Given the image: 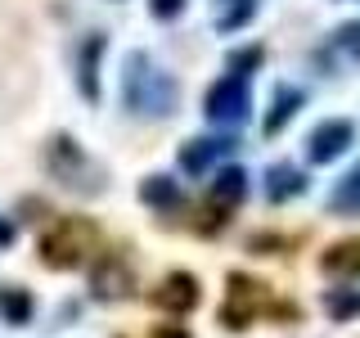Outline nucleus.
Listing matches in <instances>:
<instances>
[{
  "label": "nucleus",
  "mask_w": 360,
  "mask_h": 338,
  "mask_svg": "<svg viewBox=\"0 0 360 338\" xmlns=\"http://www.w3.org/2000/svg\"><path fill=\"white\" fill-rule=\"evenodd\" d=\"M99 244V225L86 217H59L50 230L41 234V262L54 270H72L82 266Z\"/></svg>",
  "instance_id": "obj_4"
},
{
  "label": "nucleus",
  "mask_w": 360,
  "mask_h": 338,
  "mask_svg": "<svg viewBox=\"0 0 360 338\" xmlns=\"http://www.w3.org/2000/svg\"><path fill=\"white\" fill-rule=\"evenodd\" d=\"M257 18V0H212V23L217 32H239Z\"/></svg>",
  "instance_id": "obj_14"
},
{
  "label": "nucleus",
  "mask_w": 360,
  "mask_h": 338,
  "mask_svg": "<svg viewBox=\"0 0 360 338\" xmlns=\"http://www.w3.org/2000/svg\"><path fill=\"white\" fill-rule=\"evenodd\" d=\"M352 144H356V127L347 118H329L311 131L307 154H311V163H333V158H342Z\"/></svg>",
  "instance_id": "obj_7"
},
{
  "label": "nucleus",
  "mask_w": 360,
  "mask_h": 338,
  "mask_svg": "<svg viewBox=\"0 0 360 338\" xmlns=\"http://www.w3.org/2000/svg\"><path fill=\"white\" fill-rule=\"evenodd\" d=\"M248 194V172H239V167H221L217 180H212V203H225V208H234Z\"/></svg>",
  "instance_id": "obj_16"
},
{
  "label": "nucleus",
  "mask_w": 360,
  "mask_h": 338,
  "mask_svg": "<svg viewBox=\"0 0 360 338\" xmlns=\"http://www.w3.org/2000/svg\"><path fill=\"white\" fill-rule=\"evenodd\" d=\"M234 149V140H212V135H198V140H185L180 144V172H189V176H202L217 158H225Z\"/></svg>",
  "instance_id": "obj_9"
},
{
  "label": "nucleus",
  "mask_w": 360,
  "mask_h": 338,
  "mask_svg": "<svg viewBox=\"0 0 360 338\" xmlns=\"http://www.w3.org/2000/svg\"><path fill=\"white\" fill-rule=\"evenodd\" d=\"M45 172L59 180L63 189L86 194V199H95V194L108 189L104 167H99L95 158L82 149V140H72V135H50V140H45Z\"/></svg>",
  "instance_id": "obj_3"
},
{
  "label": "nucleus",
  "mask_w": 360,
  "mask_h": 338,
  "mask_svg": "<svg viewBox=\"0 0 360 338\" xmlns=\"http://www.w3.org/2000/svg\"><path fill=\"white\" fill-rule=\"evenodd\" d=\"M104 45H108L104 32H90L82 41V50H77V86H82V95L90 104L99 99V54H104Z\"/></svg>",
  "instance_id": "obj_10"
},
{
  "label": "nucleus",
  "mask_w": 360,
  "mask_h": 338,
  "mask_svg": "<svg viewBox=\"0 0 360 338\" xmlns=\"http://www.w3.org/2000/svg\"><path fill=\"white\" fill-rule=\"evenodd\" d=\"M202 113H207L217 127H239L252 113V90H248V77H221V82L207 86V99H202Z\"/></svg>",
  "instance_id": "obj_5"
},
{
  "label": "nucleus",
  "mask_w": 360,
  "mask_h": 338,
  "mask_svg": "<svg viewBox=\"0 0 360 338\" xmlns=\"http://www.w3.org/2000/svg\"><path fill=\"white\" fill-rule=\"evenodd\" d=\"M225 284H230L225 307H221V325H225V330L239 334V330H248V325L257 320V315H270V320H284V325L297 320V307H292V302H275L262 280L243 275V270H230Z\"/></svg>",
  "instance_id": "obj_2"
},
{
  "label": "nucleus",
  "mask_w": 360,
  "mask_h": 338,
  "mask_svg": "<svg viewBox=\"0 0 360 338\" xmlns=\"http://www.w3.org/2000/svg\"><path fill=\"white\" fill-rule=\"evenodd\" d=\"M0 315H5L9 325H27L32 320V298L22 289H14V284L0 289Z\"/></svg>",
  "instance_id": "obj_19"
},
{
  "label": "nucleus",
  "mask_w": 360,
  "mask_h": 338,
  "mask_svg": "<svg viewBox=\"0 0 360 338\" xmlns=\"http://www.w3.org/2000/svg\"><path fill=\"white\" fill-rule=\"evenodd\" d=\"M149 302H153V307H162V311L185 315V311L198 307V280L189 275V270H172V275H162V284L149 293Z\"/></svg>",
  "instance_id": "obj_8"
},
{
  "label": "nucleus",
  "mask_w": 360,
  "mask_h": 338,
  "mask_svg": "<svg viewBox=\"0 0 360 338\" xmlns=\"http://www.w3.org/2000/svg\"><path fill=\"white\" fill-rule=\"evenodd\" d=\"M266 59V50L262 45H243V50H230L225 54V73H234V77H248V73H257Z\"/></svg>",
  "instance_id": "obj_20"
},
{
  "label": "nucleus",
  "mask_w": 360,
  "mask_h": 338,
  "mask_svg": "<svg viewBox=\"0 0 360 338\" xmlns=\"http://www.w3.org/2000/svg\"><path fill=\"white\" fill-rule=\"evenodd\" d=\"M225 212H230V208H225V203H207V208L198 212L194 230H198V234H221V230H225V221H230V217H225Z\"/></svg>",
  "instance_id": "obj_21"
},
{
  "label": "nucleus",
  "mask_w": 360,
  "mask_h": 338,
  "mask_svg": "<svg viewBox=\"0 0 360 338\" xmlns=\"http://www.w3.org/2000/svg\"><path fill=\"white\" fill-rule=\"evenodd\" d=\"M153 18H180L185 14V0H149Z\"/></svg>",
  "instance_id": "obj_23"
},
{
  "label": "nucleus",
  "mask_w": 360,
  "mask_h": 338,
  "mask_svg": "<svg viewBox=\"0 0 360 338\" xmlns=\"http://www.w3.org/2000/svg\"><path fill=\"white\" fill-rule=\"evenodd\" d=\"M333 41H338V50H347V54H352V59L360 63V18L342 23V27L333 32Z\"/></svg>",
  "instance_id": "obj_22"
},
{
  "label": "nucleus",
  "mask_w": 360,
  "mask_h": 338,
  "mask_svg": "<svg viewBox=\"0 0 360 338\" xmlns=\"http://www.w3.org/2000/svg\"><path fill=\"white\" fill-rule=\"evenodd\" d=\"M302 99H307V95H302L297 86H288V82H284V86H275V99H270V113H266L262 131H266V135H279V131H284L292 118H297Z\"/></svg>",
  "instance_id": "obj_11"
},
{
  "label": "nucleus",
  "mask_w": 360,
  "mask_h": 338,
  "mask_svg": "<svg viewBox=\"0 0 360 338\" xmlns=\"http://www.w3.org/2000/svg\"><path fill=\"white\" fill-rule=\"evenodd\" d=\"M9 244H14V221L0 217V248H9Z\"/></svg>",
  "instance_id": "obj_25"
},
{
  "label": "nucleus",
  "mask_w": 360,
  "mask_h": 338,
  "mask_svg": "<svg viewBox=\"0 0 360 338\" xmlns=\"http://www.w3.org/2000/svg\"><path fill=\"white\" fill-rule=\"evenodd\" d=\"M324 315H333V320H356L360 315V289H324Z\"/></svg>",
  "instance_id": "obj_18"
},
{
  "label": "nucleus",
  "mask_w": 360,
  "mask_h": 338,
  "mask_svg": "<svg viewBox=\"0 0 360 338\" xmlns=\"http://www.w3.org/2000/svg\"><path fill=\"white\" fill-rule=\"evenodd\" d=\"M329 208H333V212H342V217H356V212H360V163H356L352 172H347V176L333 185Z\"/></svg>",
  "instance_id": "obj_17"
},
{
  "label": "nucleus",
  "mask_w": 360,
  "mask_h": 338,
  "mask_svg": "<svg viewBox=\"0 0 360 338\" xmlns=\"http://www.w3.org/2000/svg\"><path fill=\"white\" fill-rule=\"evenodd\" d=\"M320 266L329 275H360V239H338L320 253Z\"/></svg>",
  "instance_id": "obj_15"
},
{
  "label": "nucleus",
  "mask_w": 360,
  "mask_h": 338,
  "mask_svg": "<svg viewBox=\"0 0 360 338\" xmlns=\"http://www.w3.org/2000/svg\"><path fill=\"white\" fill-rule=\"evenodd\" d=\"M180 99V86L172 73H162L144 50H131L122 59V104L131 113H149V118H167Z\"/></svg>",
  "instance_id": "obj_1"
},
{
  "label": "nucleus",
  "mask_w": 360,
  "mask_h": 338,
  "mask_svg": "<svg viewBox=\"0 0 360 338\" xmlns=\"http://www.w3.org/2000/svg\"><path fill=\"white\" fill-rule=\"evenodd\" d=\"M180 180H172V176H144L140 180V203H149V208H158V212H172V208H180Z\"/></svg>",
  "instance_id": "obj_13"
},
{
  "label": "nucleus",
  "mask_w": 360,
  "mask_h": 338,
  "mask_svg": "<svg viewBox=\"0 0 360 338\" xmlns=\"http://www.w3.org/2000/svg\"><path fill=\"white\" fill-rule=\"evenodd\" d=\"M302 189H307V176H302L292 163H275L266 172V199L270 203H288V199H297Z\"/></svg>",
  "instance_id": "obj_12"
},
{
  "label": "nucleus",
  "mask_w": 360,
  "mask_h": 338,
  "mask_svg": "<svg viewBox=\"0 0 360 338\" xmlns=\"http://www.w3.org/2000/svg\"><path fill=\"white\" fill-rule=\"evenodd\" d=\"M131 289H135V275H131V266L122 262V253L99 257L95 270H90V293H95L99 302H122V298H131Z\"/></svg>",
  "instance_id": "obj_6"
},
{
  "label": "nucleus",
  "mask_w": 360,
  "mask_h": 338,
  "mask_svg": "<svg viewBox=\"0 0 360 338\" xmlns=\"http://www.w3.org/2000/svg\"><path fill=\"white\" fill-rule=\"evenodd\" d=\"M149 338H189V330H185V325H158Z\"/></svg>",
  "instance_id": "obj_24"
}]
</instances>
